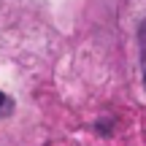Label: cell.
I'll return each instance as SVG.
<instances>
[{
  "instance_id": "cell-2",
  "label": "cell",
  "mask_w": 146,
  "mask_h": 146,
  "mask_svg": "<svg viewBox=\"0 0 146 146\" xmlns=\"http://www.w3.org/2000/svg\"><path fill=\"white\" fill-rule=\"evenodd\" d=\"M143 84H146V73H143Z\"/></svg>"
},
{
  "instance_id": "cell-1",
  "label": "cell",
  "mask_w": 146,
  "mask_h": 146,
  "mask_svg": "<svg viewBox=\"0 0 146 146\" xmlns=\"http://www.w3.org/2000/svg\"><path fill=\"white\" fill-rule=\"evenodd\" d=\"M8 106H11V100H8V98H5V95H3V92H0V108H8Z\"/></svg>"
}]
</instances>
